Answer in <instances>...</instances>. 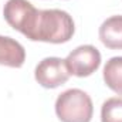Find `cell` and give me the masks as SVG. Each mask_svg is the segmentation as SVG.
I'll list each match as a JSON object with an SVG mask.
<instances>
[{"instance_id":"cell-5","label":"cell","mask_w":122,"mask_h":122,"mask_svg":"<svg viewBox=\"0 0 122 122\" xmlns=\"http://www.w3.org/2000/svg\"><path fill=\"white\" fill-rule=\"evenodd\" d=\"M70 71L65 60L58 57H47L41 60L34 71L36 81L44 88H57L68 81Z\"/></svg>"},{"instance_id":"cell-6","label":"cell","mask_w":122,"mask_h":122,"mask_svg":"<svg viewBox=\"0 0 122 122\" xmlns=\"http://www.w3.org/2000/svg\"><path fill=\"white\" fill-rule=\"evenodd\" d=\"M26 60L24 47L11 37L0 36V64L20 68Z\"/></svg>"},{"instance_id":"cell-7","label":"cell","mask_w":122,"mask_h":122,"mask_svg":"<svg viewBox=\"0 0 122 122\" xmlns=\"http://www.w3.org/2000/svg\"><path fill=\"white\" fill-rule=\"evenodd\" d=\"M99 40L111 50H122V16L107 19L99 27Z\"/></svg>"},{"instance_id":"cell-3","label":"cell","mask_w":122,"mask_h":122,"mask_svg":"<svg viewBox=\"0 0 122 122\" xmlns=\"http://www.w3.org/2000/svg\"><path fill=\"white\" fill-rule=\"evenodd\" d=\"M37 13L38 10L29 0H7L3 9V16L7 24L26 37L34 26Z\"/></svg>"},{"instance_id":"cell-9","label":"cell","mask_w":122,"mask_h":122,"mask_svg":"<svg viewBox=\"0 0 122 122\" xmlns=\"http://www.w3.org/2000/svg\"><path fill=\"white\" fill-rule=\"evenodd\" d=\"M102 122H122V98H109L101 108Z\"/></svg>"},{"instance_id":"cell-1","label":"cell","mask_w":122,"mask_h":122,"mask_svg":"<svg viewBox=\"0 0 122 122\" xmlns=\"http://www.w3.org/2000/svg\"><path fill=\"white\" fill-rule=\"evenodd\" d=\"M74 31V20L67 11L58 9L38 10L34 26L27 38L31 41L61 44L71 40Z\"/></svg>"},{"instance_id":"cell-4","label":"cell","mask_w":122,"mask_h":122,"mask_svg":"<svg viewBox=\"0 0 122 122\" xmlns=\"http://www.w3.org/2000/svg\"><path fill=\"white\" fill-rule=\"evenodd\" d=\"M70 74L75 77H88L101 65V53L94 46H80L65 58Z\"/></svg>"},{"instance_id":"cell-2","label":"cell","mask_w":122,"mask_h":122,"mask_svg":"<svg viewBox=\"0 0 122 122\" xmlns=\"http://www.w3.org/2000/svg\"><path fill=\"white\" fill-rule=\"evenodd\" d=\"M56 114L61 122H90L94 114L91 97L78 88L61 92L56 101Z\"/></svg>"},{"instance_id":"cell-8","label":"cell","mask_w":122,"mask_h":122,"mask_svg":"<svg viewBox=\"0 0 122 122\" xmlns=\"http://www.w3.org/2000/svg\"><path fill=\"white\" fill-rule=\"evenodd\" d=\"M104 81L108 88L122 95V57H112L104 67Z\"/></svg>"}]
</instances>
